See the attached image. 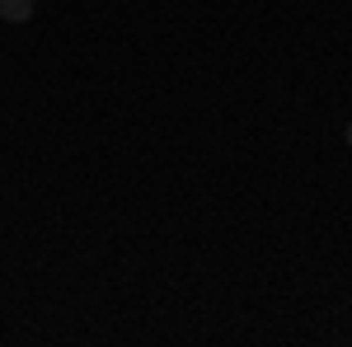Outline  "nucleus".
<instances>
[{
	"mask_svg": "<svg viewBox=\"0 0 352 347\" xmlns=\"http://www.w3.org/2000/svg\"><path fill=\"white\" fill-rule=\"evenodd\" d=\"M33 14H38L33 0H0V19H5V24H28Z\"/></svg>",
	"mask_w": 352,
	"mask_h": 347,
	"instance_id": "f257e3e1",
	"label": "nucleus"
},
{
	"mask_svg": "<svg viewBox=\"0 0 352 347\" xmlns=\"http://www.w3.org/2000/svg\"><path fill=\"white\" fill-rule=\"evenodd\" d=\"M343 136H348V146H352V122H348V127H343Z\"/></svg>",
	"mask_w": 352,
	"mask_h": 347,
	"instance_id": "f03ea898",
	"label": "nucleus"
}]
</instances>
